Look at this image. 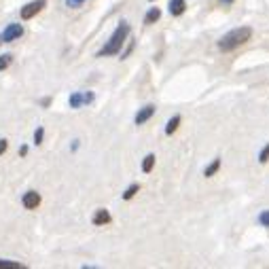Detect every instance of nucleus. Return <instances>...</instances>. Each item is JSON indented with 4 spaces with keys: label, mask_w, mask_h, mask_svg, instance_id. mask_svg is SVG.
Wrapping results in <instances>:
<instances>
[{
    "label": "nucleus",
    "mask_w": 269,
    "mask_h": 269,
    "mask_svg": "<svg viewBox=\"0 0 269 269\" xmlns=\"http://www.w3.org/2000/svg\"><path fill=\"white\" fill-rule=\"evenodd\" d=\"M140 191V184L138 182H134L132 186H127L125 189V193H123V200H132V197H136V193Z\"/></svg>",
    "instance_id": "obj_15"
},
{
    "label": "nucleus",
    "mask_w": 269,
    "mask_h": 269,
    "mask_svg": "<svg viewBox=\"0 0 269 269\" xmlns=\"http://www.w3.org/2000/svg\"><path fill=\"white\" fill-rule=\"evenodd\" d=\"M0 43H3V34H0Z\"/></svg>",
    "instance_id": "obj_24"
},
{
    "label": "nucleus",
    "mask_w": 269,
    "mask_h": 269,
    "mask_svg": "<svg viewBox=\"0 0 269 269\" xmlns=\"http://www.w3.org/2000/svg\"><path fill=\"white\" fill-rule=\"evenodd\" d=\"M43 136H45V130L39 127V130L34 132V144H43Z\"/></svg>",
    "instance_id": "obj_18"
},
{
    "label": "nucleus",
    "mask_w": 269,
    "mask_h": 269,
    "mask_svg": "<svg viewBox=\"0 0 269 269\" xmlns=\"http://www.w3.org/2000/svg\"><path fill=\"white\" fill-rule=\"evenodd\" d=\"M19 155L26 157V155H28V146H21V148H19Z\"/></svg>",
    "instance_id": "obj_22"
},
{
    "label": "nucleus",
    "mask_w": 269,
    "mask_h": 269,
    "mask_svg": "<svg viewBox=\"0 0 269 269\" xmlns=\"http://www.w3.org/2000/svg\"><path fill=\"white\" fill-rule=\"evenodd\" d=\"M269 161V142L261 148V153H259V163H267Z\"/></svg>",
    "instance_id": "obj_17"
},
{
    "label": "nucleus",
    "mask_w": 269,
    "mask_h": 269,
    "mask_svg": "<svg viewBox=\"0 0 269 269\" xmlns=\"http://www.w3.org/2000/svg\"><path fill=\"white\" fill-rule=\"evenodd\" d=\"M153 168H155V155L150 153V155H146V157H144V161H142V172H144V174H148Z\"/></svg>",
    "instance_id": "obj_13"
},
{
    "label": "nucleus",
    "mask_w": 269,
    "mask_h": 269,
    "mask_svg": "<svg viewBox=\"0 0 269 269\" xmlns=\"http://www.w3.org/2000/svg\"><path fill=\"white\" fill-rule=\"evenodd\" d=\"M19 36H23V26H21V23H9L7 30L3 32V43H13Z\"/></svg>",
    "instance_id": "obj_5"
},
{
    "label": "nucleus",
    "mask_w": 269,
    "mask_h": 269,
    "mask_svg": "<svg viewBox=\"0 0 269 269\" xmlns=\"http://www.w3.org/2000/svg\"><path fill=\"white\" fill-rule=\"evenodd\" d=\"M259 223H261L263 227H269V210H265V212L259 214Z\"/></svg>",
    "instance_id": "obj_19"
},
{
    "label": "nucleus",
    "mask_w": 269,
    "mask_h": 269,
    "mask_svg": "<svg viewBox=\"0 0 269 269\" xmlns=\"http://www.w3.org/2000/svg\"><path fill=\"white\" fill-rule=\"evenodd\" d=\"M130 39V23L127 21H119V26H117V30L112 32V36L106 41V45L102 47V49L98 51V57H110V55H117L121 51L123 43Z\"/></svg>",
    "instance_id": "obj_2"
},
{
    "label": "nucleus",
    "mask_w": 269,
    "mask_h": 269,
    "mask_svg": "<svg viewBox=\"0 0 269 269\" xmlns=\"http://www.w3.org/2000/svg\"><path fill=\"white\" fill-rule=\"evenodd\" d=\"M83 3H85V0H66V5H68V7H72V9L81 7V5H83Z\"/></svg>",
    "instance_id": "obj_20"
},
{
    "label": "nucleus",
    "mask_w": 269,
    "mask_h": 269,
    "mask_svg": "<svg viewBox=\"0 0 269 269\" xmlns=\"http://www.w3.org/2000/svg\"><path fill=\"white\" fill-rule=\"evenodd\" d=\"M11 62H13V55H9V53L0 55V70H7L11 66Z\"/></svg>",
    "instance_id": "obj_16"
},
{
    "label": "nucleus",
    "mask_w": 269,
    "mask_h": 269,
    "mask_svg": "<svg viewBox=\"0 0 269 269\" xmlns=\"http://www.w3.org/2000/svg\"><path fill=\"white\" fill-rule=\"evenodd\" d=\"M218 168H220V159H214L212 163H208V168L204 170V176H206V178H212L214 174L218 172Z\"/></svg>",
    "instance_id": "obj_12"
},
{
    "label": "nucleus",
    "mask_w": 269,
    "mask_h": 269,
    "mask_svg": "<svg viewBox=\"0 0 269 269\" xmlns=\"http://www.w3.org/2000/svg\"><path fill=\"white\" fill-rule=\"evenodd\" d=\"M180 121H182V119H180V114H174L172 119L166 123V134H168V136H172V134L176 132L178 127H180Z\"/></svg>",
    "instance_id": "obj_10"
},
{
    "label": "nucleus",
    "mask_w": 269,
    "mask_h": 269,
    "mask_svg": "<svg viewBox=\"0 0 269 269\" xmlns=\"http://www.w3.org/2000/svg\"><path fill=\"white\" fill-rule=\"evenodd\" d=\"M252 39V30L248 26H244V28H236V30H231L227 34H223V36L218 39V51H223V53H231V51H236L238 47L242 45H246L248 41Z\"/></svg>",
    "instance_id": "obj_1"
},
{
    "label": "nucleus",
    "mask_w": 269,
    "mask_h": 269,
    "mask_svg": "<svg viewBox=\"0 0 269 269\" xmlns=\"http://www.w3.org/2000/svg\"><path fill=\"white\" fill-rule=\"evenodd\" d=\"M159 17H161V11L159 9H150L148 13L144 15V23H146V26H150V23H157Z\"/></svg>",
    "instance_id": "obj_11"
},
{
    "label": "nucleus",
    "mask_w": 269,
    "mask_h": 269,
    "mask_svg": "<svg viewBox=\"0 0 269 269\" xmlns=\"http://www.w3.org/2000/svg\"><path fill=\"white\" fill-rule=\"evenodd\" d=\"M93 93L91 91H76V93H72L70 96V108H81V106H85V104H91L93 102Z\"/></svg>",
    "instance_id": "obj_3"
},
{
    "label": "nucleus",
    "mask_w": 269,
    "mask_h": 269,
    "mask_svg": "<svg viewBox=\"0 0 269 269\" xmlns=\"http://www.w3.org/2000/svg\"><path fill=\"white\" fill-rule=\"evenodd\" d=\"M153 114H155V106H153V104H148V106H142V108L136 112V119L134 121H136V125H144Z\"/></svg>",
    "instance_id": "obj_7"
},
{
    "label": "nucleus",
    "mask_w": 269,
    "mask_h": 269,
    "mask_svg": "<svg viewBox=\"0 0 269 269\" xmlns=\"http://www.w3.org/2000/svg\"><path fill=\"white\" fill-rule=\"evenodd\" d=\"M7 148H9V142L3 138V140H0V155H5V150H7Z\"/></svg>",
    "instance_id": "obj_21"
},
{
    "label": "nucleus",
    "mask_w": 269,
    "mask_h": 269,
    "mask_svg": "<svg viewBox=\"0 0 269 269\" xmlns=\"http://www.w3.org/2000/svg\"><path fill=\"white\" fill-rule=\"evenodd\" d=\"M45 5H47V0H32V3H28L21 9V19H32L34 15H39L45 9Z\"/></svg>",
    "instance_id": "obj_4"
},
{
    "label": "nucleus",
    "mask_w": 269,
    "mask_h": 269,
    "mask_svg": "<svg viewBox=\"0 0 269 269\" xmlns=\"http://www.w3.org/2000/svg\"><path fill=\"white\" fill-rule=\"evenodd\" d=\"M21 204H23V208H28V210H36V208L41 206V193H36V191L23 193Z\"/></svg>",
    "instance_id": "obj_6"
},
{
    "label": "nucleus",
    "mask_w": 269,
    "mask_h": 269,
    "mask_svg": "<svg viewBox=\"0 0 269 269\" xmlns=\"http://www.w3.org/2000/svg\"><path fill=\"white\" fill-rule=\"evenodd\" d=\"M170 13L174 15V17H178V15H182L184 11H186V3L184 0H170Z\"/></svg>",
    "instance_id": "obj_9"
},
{
    "label": "nucleus",
    "mask_w": 269,
    "mask_h": 269,
    "mask_svg": "<svg viewBox=\"0 0 269 269\" xmlns=\"http://www.w3.org/2000/svg\"><path fill=\"white\" fill-rule=\"evenodd\" d=\"M0 269H26V265H21L17 261H5V259H0Z\"/></svg>",
    "instance_id": "obj_14"
},
{
    "label": "nucleus",
    "mask_w": 269,
    "mask_h": 269,
    "mask_svg": "<svg viewBox=\"0 0 269 269\" xmlns=\"http://www.w3.org/2000/svg\"><path fill=\"white\" fill-rule=\"evenodd\" d=\"M110 220H112V216H110V212L106 208H100V210H96V214H93V225H96V227L108 225Z\"/></svg>",
    "instance_id": "obj_8"
},
{
    "label": "nucleus",
    "mask_w": 269,
    "mask_h": 269,
    "mask_svg": "<svg viewBox=\"0 0 269 269\" xmlns=\"http://www.w3.org/2000/svg\"><path fill=\"white\" fill-rule=\"evenodd\" d=\"M150 3H153V0H150Z\"/></svg>",
    "instance_id": "obj_25"
},
{
    "label": "nucleus",
    "mask_w": 269,
    "mask_h": 269,
    "mask_svg": "<svg viewBox=\"0 0 269 269\" xmlns=\"http://www.w3.org/2000/svg\"><path fill=\"white\" fill-rule=\"evenodd\" d=\"M218 3H220V5H231L233 0H218Z\"/></svg>",
    "instance_id": "obj_23"
}]
</instances>
